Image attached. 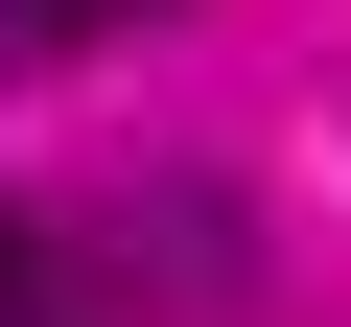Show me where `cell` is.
I'll return each mask as SVG.
<instances>
[{
  "label": "cell",
  "mask_w": 351,
  "mask_h": 327,
  "mask_svg": "<svg viewBox=\"0 0 351 327\" xmlns=\"http://www.w3.org/2000/svg\"><path fill=\"white\" fill-rule=\"evenodd\" d=\"M0 327H47V234H24V211H0Z\"/></svg>",
  "instance_id": "obj_1"
},
{
  "label": "cell",
  "mask_w": 351,
  "mask_h": 327,
  "mask_svg": "<svg viewBox=\"0 0 351 327\" xmlns=\"http://www.w3.org/2000/svg\"><path fill=\"white\" fill-rule=\"evenodd\" d=\"M0 24H141V0H0Z\"/></svg>",
  "instance_id": "obj_2"
}]
</instances>
